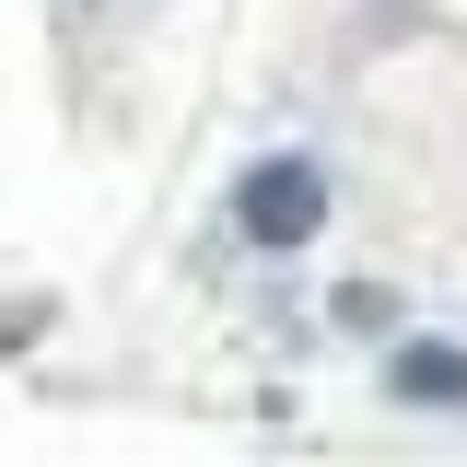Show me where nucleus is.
<instances>
[{"label":"nucleus","instance_id":"f257e3e1","mask_svg":"<svg viewBox=\"0 0 467 467\" xmlns=\"http://www.w3.org/2000/svg\"><path fill=\"white\" fill-rule=\"evenodd\" d=\"M234 234L257 257H304L327 234V164L316 152H257V164L234 175Z\"/></svg>","mask_w":467,"mask_h":467},{"label":"nucleus","instance_id":"f03ea898","mask_svg":"<svg viewBox=\"0 0 467 467\" xmlns=\"http://www.w3.org/2000/svg\"><path fill=\"white\" fill-rule=\"evenodd\" d=\"M386 398L420 409V420H467V339H444V327H409V339L386 350Z\"/></svg>","mask_w":467,"mask_h":467},{"label":"nucleus","instance_id":"7ed1b4c3","mask_svg":"<svg viewBox=\"0 0 467 467\" xmlns=\"http://www.w3.org/2000/svg\"><path fill=\"white\" fill-rule=\"evenodd\" d=\"M327 316H339L350 339H386V327H398V292H386V281H339V304H327Z\"/></svg>","mask_w":467,"mask_h":467},{"label":"nucleus","instance_id":"20e7f679","mask_svg":"<svg viewBox=\"0 0 467 467\" xmlns=\"http://www.w3.org/2000/svg\"><path fill=\"white\" fill-rule=\"evenodd\" d=\"M36 327H47V304H12V316H0V350H24Z\"/></svg>","mask_w":467,"mask_h":467}]
</instances>
